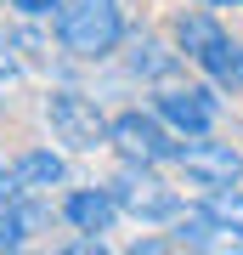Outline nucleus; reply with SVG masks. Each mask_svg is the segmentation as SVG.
I'll list each match as a JSON object with an SVG mask.
<instances>
[{
  "label": "nucleus",
  "instance_id": "1",
  "mask_svg": "<svg viewBox=\"0 0 243 255\" xmlns=\"http://www.w3.org/2000/svg\"><path fill=\"white\" fill-rule=\"evenodd\" d=\"M57 46L80 63H102L125 46V6L119 0H57Z\"/></svg>",
  "mask_w": 243,
  "mask_h": 255
},
{
  "label": "nucleus",
  "instance_id": "2",
  "mask_svg": "<svg viewBox=\"0 0 243 255\" xmlns=\"http://www.w3.org/2000/svg\"><path fill=\"white\" fill-rule=\"evenodd\" d=\"M108 193L119 199V210H125V216L147 221V227H170L181 210H187V204H181V193L164 187L159 176H153V164H130V159H125V170L108 182Z\"/></svg>",
  "mask_w": 243,
  "mask_h": 255
},
{
  "label": "nucleus",
  "instance_id": "3",
  "mask_svg": "<svg viewBox=\"0 0 243 255\" xmlns=\"http://www.w3.org/2000/svg\"><path fill=\"white\" fill-rule=\"evenodd\" d=\"M45 119H51L57 142H63L68 153H96V147H108V114H102L85 91H74V85L45 97Z\"/></svg>",
  "mask_w": 243,
  "mask_h": 255
},
{
  "label": "nucleus",
  "instance_id": "4",
  "mask_svg": "<svg viewBox=\"0 0 243 255\" xmlns=\"http://www.w3.org/2000/svg\"><path fill=\"white\" fill-rule=\"evenodd\" d=\"M108 147H119V159H130V164H170L181 153L175 130L159 114H119V119H108Z\"/></svg>",
  "mask_w": 243,
  "mask_h": 255
},
{
  "label": "nucleus",
  "instance_id": "5",
  "mask_svg": "<svg viewBox=\"0 0 243 255\" xmlns=\"http://www.w3.org/2000/svg\"><path fill=\"white\" fill-rule=\"evenodd\" d=\"M215 108H221L215 85H192V91H175V85H164V91L153 97V114L175 130V136H187V142H192V136H209V125H215Z\"/></svg>",
  "mask_w": 243,
  "mask_h": 255
},
{
  "label": "nucleus",
  "instance_id": "6",
  "mask_svg": "<svg viewBox=\"0 0 243 255\" xmlns=\"http://www.w3.org/2000/svg\"><path fill=\"white\" fill-rule=\"evenodd\" d=\"M175 164L187 170V182H198V187H238V182H243V153H238L232 142L192 136V142L175 153Z\"/></svg>",
  "mask_w": 243,
  "mask_h": 255
},
{
  "label": "nucleus",
  "instance_id": "7",
  "mask_svg": "<svg viewBox=\"0 0 243 255\" xmlns=\"http://www.w3.org/2000/svg\"><path fill=\"white\" fill-rule=\"evenodd\" d=\"M63 216L74 221L80 233H108L125 210H119V199L108 187H68V199H63Z\"/></svg>",
  "mask_w": 243,
  "mask_h": 255
},
{
  "label": "nucleus",
  "instance_id": "8",
  "mask_svg": "<svg viewBox=\"0 0 243 255\" xmlns=\"http://www.w3.org/2000/svg\"><path fill=\"white\" fill-rule=\"evenodd\" d=\"M125 74H130V80H147V85H164V80L181 74V51H170L153 34H136L130 51H125Z\"/></svg>",
  "mask_w": 243,
  "mask_h": 255
},
{
  "label": "nucleus",
  "instance_id": "9",
  "mask_svg": "<svg viewBox=\"0 0 243 255\" xmlns=\"http://www.w3.org/2000/svg\"><path fill=\"white\" fill-rule=\"evenodd\" d=\"M17 170V182L28 193H51V187H68V159L63 153H51V147H28V153L11 164Z\"/></svg>",
  "mask_w": 243,
  "mask_h": 255
},
{
  "label": "nucleus",
  "instance_id": "10",
  "mask_svg": "<svg viewBox=\"0 0 243 255\" xmlns=\"http://www.w3.org/2000/svg\"><path fill=\"white\" fill-rule=\"evenodd\" d=\"M198 68L209 74V85H215V91H243V46H238V40L221 34L215 46L198 57Z\"/></svg>",
  "mask_w": 243,
  "mask_h": 255
},
{
  "label": "nucleus",
  "instance_id": "11",
  "mask_svg": "<svg viewBox=\"0 0 243 255\" xmlns=\"http://www.w3.org/2000/svg\"><path fill=\"white\" fill-rule=\"evenodd\" d=\"M221 34H226V28L209 17V11H181V17H175V51H181V57H192V63H198V57L215 46Z\"/></svg>",
  "mask_w": 243,
  "mask_h": 255
},
{
  "label": "nucleus",
  "instance_id": "12",
  "mask_svg": "<svg viewBox=\"0 0 243 255\" xmlns=\"http://www.w3.org/2000/svg\"><path fill=\"white\" fill-rule=\"evenodd\" d=\"M204 216L215 221V233H232L243 244V193L238 187H204Z\"/></svg>",
  "mask_w": 243,
  "mask_h": 255
},
{
  "label": "nucleus",
  "instance_id": "13",
  "mask_svg": "<svg viewBox=\"0 0 243 255\" xmlns=\"http://www.w3.org/2000/svg\"><path fill=\"white\" fill-rule=\"evenodd\" d=\"M170 227H175V244H192V250H209V244H215V221L204 216V204L198 210H181Z\"/></svg>",
  "mask_w": 243,
  "mask_h": 255
},
{
  "label": "nucleus",
  "instance_id": "14",
  "mask_svg": "<svg viewBox=\"0 0 243 255\" xmlns=\"http://www.w3.org/2000/svg\"><path fill=\"white\" fill-rule=\"evenodd\" d=\"M28 238V221H23V210L17 204H0V250H17Z\"/></svg>",
  "mask_w": 243,
  "mask_h": 255
},
{
  "label": "nucleus",
  "instance_id": "15",
  "mask_svg": "<svg viewBox=\"0 0 243 255\" xmlns=\"http://www.w3.org/2000/svg\"><path fill=\"white\" fill-rule=\"evenodd\" d=\"M23 74V57H17V40L11 34H0V85H11Z\"/></svg>",
  "mask_w": 243,
  "mask_h": 255
},
{
  "label": "nucleus",
  "instance_id": "16",
  "mask_svg": "<svg viewBox=\"0 0 243 255\" xmlns=\"http://www.w3.org/2000/svg\"><path fill=\"white\" fill-rule=\"evenodd\" d=\"M23 182H17V170H6V164H0V204H23Z\"/></svg>",
  "mask_w": 243,
  "mask_h": 255
},
{
  "label": "nucleus",
  "instance_id": "17",
  "mask_svg": "<svg viewBox=\"0 0 243 255\" xmlns=\"http://www.w3.org/2000/svg\"><path fill=\"white\" fill-rule=\"evenodd\" d=\"M11 40H17V46H23L28 57H34V63H40V57H51V51H45V40H40V34H28V28H17Z\"/></svg>",
  "mask_w": 243,
  "mask_h": 255
},
{
  "label": "nucleus",
  "instance_id": "18",
  "mask_svg": "<svg viewBox=\"0 0 243 255\" xmlns=\"http://www.w3.org/2000/svg\"><path fill=\"white\" fill-rule=\"evenodd\" d=\"M11 6H17L23 17H51V11H57V0H11Z\"/></svg>",
  "mask_w": 243,
  "mask_h": 255
},
{
  "label": "nucleus",
  "instance_id": "19",
  "mask_svg": "<svg viewBox=\"0 0 243 255\" xmlns=\"http://www.w3.org/2000/svg\"><path fill=\"white\" fill-rule=\"evenodd\" d=\"M198 6H243V0H198Z\"/></svg>",
  "mask_w": 243,
  "mask_h": 255
}]
</instances>
